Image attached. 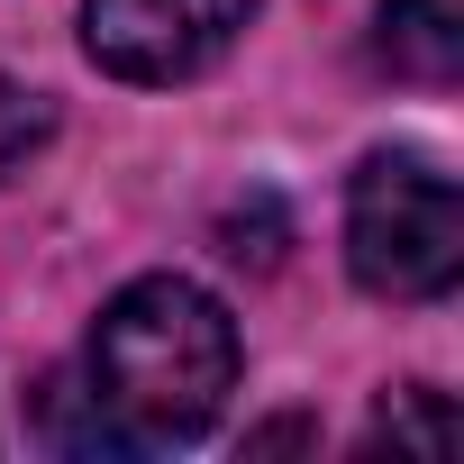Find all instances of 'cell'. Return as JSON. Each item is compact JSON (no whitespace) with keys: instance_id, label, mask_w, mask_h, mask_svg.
<instances>
[{"instance_id":"obj_1","label":"cell","mask_w":464,"mask_h":464,"mask_svg":"<svg viewBox=\"0 0 464 464\" xmlns=\"http://www.w3.org/2000/svg\"><path fill=\"white\" fill-rule=\"evenodd\" d=\"M82 392L110 428V455L191 446L237 392V319L182 274H146L101 310Z\"/></svg>"},{"instance_id":"obj_2","label":"cell","mask_w":464,"mask_h":464,"mask_svg":"<svg viewBox=\"0 0 464 464\" xmlns=\"http://www.w3.org/2000/svg\"><path fill=\"white\" fill-rule=\"evenodd\" d=\"M346 265L382 301H437L464 274V200L428 155H364L346 182Z\"/></svg>"},{"instance_id":"obj_3","label":"cell","mask_w":464,"mask_h":464,"mask_svg":"<svg viewBox=\"0 0 464 464\" xmlns=\"http://www.w3.org/2000/svg\"><path fill=\"white\" fill-rule=\"evenodd\" d=\"M256 0H82V46L119 82H191L237 46Z\"/></svg>"},{"instance_id":"obj_4","label":"cell","mask_w":464,"mask_h":464,"mask_svg":"<svg viewBox=\"0 0 464 464\" xmlns=\"http://www.w3.org/2000/svg\"><path fill=\"white\" fill-rule=\"evenodd\" d=\"M382 55L410 82H455V64H464V0H382Z\"/></svg>"},{"instance_id":"obj_5","label":"cell","mask_w":464,"mask_h":464,"mask_svg":"<svg viewBox=\"0 0 464 464\" xmlns=\"http://www.w3.org/2000/svg\"><path fill=\"white\" fill-rule=\"evenodd\" d=\"M373 437H392V446H437V455H446V446H455V419H446V401H437V392H419V382H410V392H392V401H382Z\"/></svg>"},{"instance_id":"obj_6","label":"cell","mask_w":464,"mask_h":464,"mask_svg":"<svg viewBox=\"0 0 464 464\" xmlns=\"http://www.w3.org/2000/svg\"><path fill=\"white\" fill-rule=\"evenodd\" d=\"M46 137H55V110H46L37 92H19V82H0V182H10Z\"/></svg>"}]
</instances>
